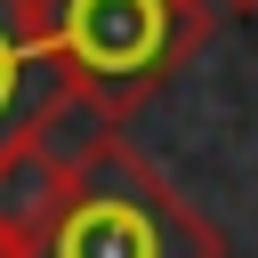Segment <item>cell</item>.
Masks as SVG:
<instances>
[{"instance_id":"cell-5","label":"cell","mask_w":258,"mask_h":258,"mask_svg":"<svg viewBox=\"0 0 258 258\" xmlns=\"http://www.w3.org/2000/svg\"><path fill=\"white\" fill-rule=\"evenodd\" d=\"M218 8H242V16H250V8H258V0H218Z\"/></svg>"},{"instance_id":"cell-4","label":"cell","mask_w":258,"mask_h":258,"mask_svg":"<svg viewBox=\"0 0 258 258\" xmlns=\"http://www.w3.org/2000/svg\"><path fill=\"white\" fill-rule=\"evenodd\" d=\"M0 258H24V242H16V234H8V226H0Z\"/></svg>"},{"instance_id":"cell-3","label":"cell","mask_w":258,"mask_h":258,"mask_svg":"<svg viewBox=\"0 0 258 258\" xmlns=\"http://www.w3.org/2000/svg\"><path fill=\"white\" fill-rule=\"evenodd\" d=\"M48 105H56V73H48V56H40L32 0H0V145L24 137Z\"/></svg>"},{"instance_id":"cell-1","label":"cell","mask_w":258,"mask_h":258,"mask_svg":"<svg viewBox=\"0 0 258 258\" xmlns=\"http://www.w3.org/2000/svg\"><path fill=\"white\" fill-rule=\"evenodd\" d=\"M210 16L218 0H32L56 97L105 129L177 81V64L210 40Z\"/></svg>"},{"instance_id":"cell-2","label":"cell","mask_w":258,"mask_h":258,"mask_svg":"<svg viewBox=\"0 0 258 258\" xmlns=\"http://www.w3.org/2000/svg\"><path fill=\"white\" fill-rule=\"evenodd\" d=\"M24 258H226V242L129 137L81 121L73 185Z\"/></svg>"}]
</instances>
